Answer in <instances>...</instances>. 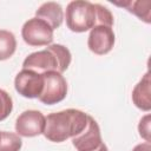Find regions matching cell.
Instances as JSON below:
<instances>
[{"mask_svg":"<svg viewBox=\"0 0 151 151\" xmlns=\"http://www.w3.org/2000/svg\"><path fill=\"white\" fill-rule=\"evenodd\" d=\"M14 86L17 92L25 98H39L44 88V76L22 68L14 79Z\"/></svg>","mask_w":151,"mask_h":151,"instance_id":"6","label":"cell"},{"mask_svg":"<svg viewBox=\"0 0 151 151\" xmlns=\"http://www.w3.org/2000/svg\"><path fill=\"white\" fill-rule=\"evenodd\" d=\"M138 131H139V134L147 143H150V114H146L140 119L138 125Z\"/></svg>","mask_w":151,"mask_h":151,"instance_id":"17","label":"cell"},{"mask_svg":"<svg viewBox=\"0 0 151 151\" xmlns=\"http://www.w3.org/2000/svg\"><path fill=\"white\" fill-rule=\"evenodd\" d=\"M46 117L37 110L24 111L15 122L17 134L21 137H35L44 133Z\"/></svg>","mask_w":151,"mask_h":151,"instance_id":"7","label":"cell"},{"mask_svg":"<svg viewBox=\"0 0 151 151\" xmlns=\"http://www.w3.org/2000/svg\"><path fill=\"white\" fill-rule=\"evenodd\" d=\"M94 8H96V26L112 27L113 26V15L110 12V9H107L106 7H104L99 4H94Z\"/></svg>","mask_w":151,"mask_h":151,"instance_id":"15","label":"cell"},{"mask_svg":"<svg viewBox=\"0 0 151 151\" xmlns=\"http://www.w3.org/2000/svg\"><path fill=\"white\" fill-rule=\"evenodd\" d=\"M72 144L77 151H96L103 144L99 125L91 116L87 117L86 127L72 138Z\"/></svg>","mask_w":151,"mask_h":151,"instance_id":"8","label":"cell"},{"mask_svg":"<svg viewBox=\"0 0 151 151\" xmlns=\"http://www.w3.org/2000/svg\"><path fill=\"white\" fill-rule=\"evenodd\" d=\"M44 88L39 96V100L46 105H54L65 99L67 94V83L61 73L48 71L42 73Z\"/></svg>","mask_w":151,"mask_h":151,"instance_id":"4","label":"cell"},{"mask_svg":"<svg viewBox=\"0 0 151 151\" xmlns=\"http://www.w3.org/2000/svg\"><path fill=\"white\" fill-rule=\"evenodd\" d=\"M67 27L76 33L86 32L96 26L94 4L84 0L71 1L65 12Z\"/></svg>","mask_w":151,"mask_h":151,"instance_id":"3","label":"cell"},{"mask_svg":"<svg viewBox=\"0 0 151 151\" xmlns=\"http://www.w3.org/2000/svg\"><path fill=\"white\" fill-rule=\"evenodd\" d=\"M21 37L29 46H48L53 41V29L47 22L34 17L24 24Z\"/></svg>","mask_w":151,"mask_h":151,"instance_id":"5","label":"cell"},{"mask_svg":"<svg viewBox=\"0 0 151 151\" xmlns=\"http://www.w3.org/2000/svg\"><path fill=\"white\" fill-rule=\"evenodd\" d=\"M35 18L44 20L47 22L51 28L54 31L58 28L64 20V11L63 7L54 1H48L42 4L35 12Z\"/></svg>","mask_w":151,"mask_h":151,"instance_id":"10","label":"cell"},{"mask_svg":"<svg viewBox=\"0 0 151 151\" xmlns=\"http://www.w3.org/2000/svg\"><path fill=\"white\" fill-rule=\"evenodd\" d=\"M71 64V52L60 44L48 45L45 50L31 53L22 63L24 70H31L38 73L55 71L65 72Z\"/></svg>","mask_w":151,"mask_h":151,"instance_id":"2","label":"cell"},{"mask_svg":"<svg viewBox=\"0 0 151 151\" xmlns=\"http://www.w3.org/2000/svg\"><path fill=\"white\" fill-rule=\"evenodd\" d=\"M132 101L133 104L143 110L150 111L151 109V99H150V73L146 72L140 81L132 90Z\"/></svg>","mask_w":151,"mask_h":151,"instance_id":"11","label":"cell"},{"mask_svg":"<svg viewBox=\"0 0 151 151\" xmlns=\"http://www.w3.org/2000/svg\"><path fill=\"white\" fill-rule=\"evenodd\" d=\"M132 151H151V144L145 142V143H142V144H138L133 147Z\"/></svg>","mask_w":151,"mask_h":151,"instance_id":"18","label":"cell"},{"mask_svg":"<svg viewBox=\"0 0 151 151\" xmlns=\"http://www.w3.org/2000/svg\"><path fill=\"white\" fill-rule=\"evenodd\" d=\"M96 151H109V150H107V146L103 143V144L99 146V149H98V150H96Z\"/></svg>","mask_w":151,"mask_h":151,"instance_id":"19","label":"cell"},{"mask_svg":"<svg viewBox=\"0 0 151 151\" xmlns=\"http://www.w3.org/2000/svg\"><path fill=\"white\" fill-rule=\"evenodd\" d=\"M13 110V101L11 96L0 88V122L5 120Z\"/></svg>","mask_w":151,"mask_h":151,"instance_id":"16","label":"cell"},{"mask_svg":"<svg viewBox=\"0 0 151 151\" xmlns=\"http://www.w3.org/2000/svg\"><path fill=\"white\" fill-rule=\"evenodd\" d=\"M17 50V40L12 32L0 29V61L9 59Z\"/></svg>","mask_w":151,"mask_h":151,"instance_id":"12","label":"cell"},{"mask_svg":"<svg viewBox=\"0 0 151 151\" xmlns=\"http://www.w3.org/2000/svg\"><path fill=\"white\" fill-rule=\"evenodd\" d=\"M87 114L80 110L67 109L46 117L44 136L53 143H63L79 134L87 125Z\"/></svg>","mask_w":151,"mask_h":151,"instance_id":"1","label":"cell"},{"mask_svg":"<svg viewBox=\"0 0 151 151\" xmlns=\"http://www.w3.org/2000/svg\"><path fill=\"white\" fill-rule=\"evenodd\" d=\"M114 45V32L112 27L94 26L87 39V46L91 52L98 55L109 53Z\"/></svg>","mask_w":151,"mask_h":151,"instance_id":"9","label":"cell"},{"mask_svg":"<svg viewBox=\"0 0 151 151\" xmlns=\"http://www.w3.org/2000/svg\"><path fill=\"white\" fill-rule=\"evenodd\" d=\"M22 146L19 134L0 131V151H19Z\"/></svg>","mask_w":151,"mask_h":151,"instance_id":"14","label":"cell"},{"mask_svg":"<svg viewBox=\"0 0 151 151\" xmlns=\"http://www.w3.org/2000/svg\"><path fill=\"white\" fill-rule=\"evenodd\" d=\"M116 5L127 8L129 12L137 15L140 20H144L147 24L151 22V17H150V5H151V2L150 1H126V2H123V4H116Z\"/></svg>","mask_w":151,"mask_h":151,"instance_id":"13","label":"cell"}]
</instances>
